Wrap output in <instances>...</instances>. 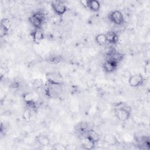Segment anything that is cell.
<instances>
[{
	"mask_svg": "<svg viewBox=\"0 0 150 150\" xmlns=\"http://www.w3.org/2000/svg\"><path fill=\"white\" fill-rule=\"evenodd\" d=\"M114 111L117 119L122 122L128 120L131 115V108L124 102L116 103L114 105Z\"/></svg>",
	"mask_w": 150,
	"mask_h": 150,
	"instance_id": "6da1fadb",
	"label": "cell"
},
{
	"mask_svg": "<svg viewBox=\"0 0 150 150\" xmlns=\"http://www.w3.org/2000/svg\"><path fill=\"white\" fill-rule=\"evenodd\" d=\"M28 21L34 29H40L47 21V14L43 10H38L29 17Z\"/></svg>",
	"mask_w": 150,
	"mask_h": 150,
	"instance_id": "7a4b0ae2",
	"label": "cell"
},
{
	"mask_svg": "<svg viewBox=\"0 0 150 150\" xmlns=\"http://www.w3.org/2000/svg\"><path fill=\"white\" fill-rule=\"evenodd\" d=\"M124 58V54L114 48H111L106 52V60L111 61L118 65L123 60Z\"/></svg>",
	"mask_w": 150,
	"mask_h": 150,
	"instance_id": "3957f363",
	"label": "cell"
},
{
	"mask_svg": "<svg viewBox=\"0 0 150 150\" xmlns=\"http://www.w3.org/2000/svg\"><path fill=\"white\" fill-rule=\"evenodd\" d=\"M108 19L114 25L117 26L122 25L125 21L124 15L119 10H113L108 15Z\"/></svg>",
	"mask_w": 150,
	"mask_h": 150,
	"instance_id": "277c9868",
	"label": "cell"
},
{
	"mask_svg": "<svg viewBox=\"0 0 150 150\" xmlns=\"http://www.w3.org/2000/svg\"><path fill=\"white\" fill-rule=\"evenodd\" d=\"M46 77L49 84L62 86L63 83V77L58 72H49L46 74Z\"/></svg>",
	"mask_w": 150,
	"mask_h": 150,
	"instance_id": "5b68a950",
	"label": "cell"
},
{
	"mask_svg": "<svg viewBox=\"0 0 150 150\" xmlns=\"http://www.w3.org/2000/svg\"><path fill=\"white\" fill-rule=\"evenodd\" d=\"M62 86L51 85L47 84V86L45 89L46 96L50 98H57L62 93Z\"/></svg>",
	"mask_w": 150,
	"mask_h": 150,
	"instance_id": "8992f818",
	"label": "cell"
},
{
	"mask_svg": "<svg viewBox=\"0 0 150 150\" xmlns=\"http://www.w3.org/2000/svg\"><path fill=\"white\" fill-rule=\"evenodd\" d=\"M51 7L54 13L58 16L63 15L67 10V6L62 1H52Z\"/></svg>",
	"mask_w": 150,
	"mask_h": 150,
	"instance_id": "52a82bcc",
	"label": "cell"
},
{
	"mask_svg": "<svg viewBox=\"0 0 150 150\" xmlns=\"http://www.w3.org/2000/svg\"><path fill=\"white\" fill-rule=\"evenodd\" d=\"M145 78L141 74H135L128 79V84L132 87H139L142 86L145 82Z\"/></svg>",
	"mask_w": 150,
	"mask_h": 150,
	"instance_id": "ba28073f",
	"label": "cell"
},
{
	"mask_svg": "<svg viewBox=\"0 0 150 150\" xmlns=\"http://www.w3.org/2000/svg\"><path fill=\"white\" fill-rule=\"evenodd\" d=\"M80 2L84 8L93 12H98L101 8L100 2L97 0H84L80 1Z\"/></svg>",
	"mask_w": 150,
	"mask_h": 150,
	"instance_id": "9c48e42d",
	"label": "cell"
},
{
	"mask_svg": "<svg viewBox=\"0 0 150 150\" xmlns=\"http://www.w3.org/2000/svg\"><path fill=\"white\" fill-rule=\"evenodd\" d=\"M93 129L90 124L87 122H81L79 123L75 127L76 132L82 137L85 136L88 132Z\"/></svg>",
	"mask_w": 150,
	"mask_h": 150,
	"instance_id": "30bf717a",
	"label": "cell"
},
{
	"mask_svg": "<svg viewBox=\"0 0 150 150\" xmlns=\"http://www.w3.org/2000/svg\"><path fill=\"white\" fill-rule=\"evenodd\" d=\"M11 23L8 18H2L0 23V35L2 38L6 36L10 30Z\"/></svg>",
	"mask_w": 150,
	"mask_h": 150,
	"instance_id": "8fae6325",
	"label": "cell"
},
{
	"mask_svg": "<svg viewBox=\"0 0 150 150\" xmlns=\"http://www.w3.org/2000/svg\"><path fill=\"white\" fill-rule=\"evenodd\" d=\"M118 66V64L114 63L111 61L105 60L102 64V67L104 71H105V73H112L117 69Z\"/></svg>",
	"mask_w": 150,
	"mask_h": 150,
	"instance_id": "7c38bea8",
	"label": "cell"
},
{
	"mask_svg": "<svg viewBox=\"0 0 150 150\" xmlns=\"http://www.w3.org/2000/svg\"><path fill=\"white\" fill-rule=\"evenodd\" d=\"M105 34L107 39V43L111 45H114L117 44V43L119 41V36L116 32L113 30H110L107 32Z\"/></svg>",
	"mask_w": 150,
	"mask_h": 150,
	"instance_id": "4fadbf2b",
	"label": "cell"
},
{
	"mask_svg": "<svg viewBox=\"0 0 150 150\" xmlns=\"http://www.w3.org/2000/svg\"><path fill=\"white\" fill-rule=\"evenodd\" d=\"M31 36L33 43L35 44H39L44 39V33L42 29H34L31 33Z\"/></svg>",
	"mask_w": 150,
	"mask_h": 150,
	"instance_id": "5bb4252c",
	"label": "cell"
},
{
	"mask_svg": "<svg viewBox=\"0 0 150 150\" xmlns=\"http://www.w3.org/2000/svg\"><path fill=\"white\" fill-rule=\"evenodd\" d=\"M81 146L86 149H93L96 144L86 135L81 137Z\"/></svg>",
	"mask_w": 150,
	"mask_h": 150,
	"instance_id": "9a60e30c",
	"label": "cell"
},
{
	"mask_svg": "<svg viewBox=\"0 0 150 150\" xmlns=\"http://www.w3.org/2000/svg\"><path fill=\"white\" fill-rule=\"evenodd\" d=\"M36 142L41 146H46L50 145V140L49 138L44 134H40L36 137Z\"/></svg>",
	"mask_w": 150,
	"mask_h": 150,
	"instance_id": "2e32d148",
	"label": "cell"
},
{
	"mask_svg": "<svg viewBox=\"0 0 150 150\" xmlns=\"http://www.w3.org/2000/svg\"><path fill=\"white\" fill-rule=\"evenodd\" d=\"M104 142L110 145H115L118 144V140L117 137L111 134H107L104 137Z\"/></svg>",
	"mask_w": 150,
	"mask_h": 150,
	"instance_id": "e0dca14e",
	"label": "cell"
},
{
	"mask_svg": "<svg viewBox=\"0 0 150 150\" xmlns=\"http://www.w3.org/2000/svg\"><path fill=\"white\" fill-rule=\"evenodd\" d=\"M95 42L97 44L100 46L104 45L107 43V39L105 33L97 34L94 38Z\"/></svg>",
	"mask_w": 150,
	"mask_h": 150,
	"instance_id": "ac0fdd59",
	"label": "cell"
},
{
	"mask_svg": "<svg viewBox=\"0 0 150 150\" xmlns=\"http://www.w3.org/2000/svg\"><path fill=\"white\" fill-rule=\"evenodd\" d=\"M86 135L90 139H91L93 142H94L96 144H97L99 141L100 138L99 134L93 129L90 130Z\"/></svg>",
	"mask_w": 150,
	"mask_h": 150,
	"instance_id": "d6986e66",
	"label": "cell"
},
{
	"mask_svg": "<svg viewBox=\"0 0 150 150\" xmlns=\"http://www.w3.org/2000/svg\"><path fill=\"white\" fill-rule=\"evenodd\" d=\"M32 115V112L29 109L25 107L22 115L23 120L26 121H29L31 119Z\"/></svg>",
	"mask_w": 150,
	"mask_h": 150,
	"instance_id": "ffe728a7",
	"label": "cell"
},
{
	"mask_svg": "<svg viewBox=\"0 0 150 150\" xmlns=\"http://www.w3.org/2000/svg\"><path fill=\"white\" fill-rule=\"evenodd\" d=\"M43 85V81L40 79H34L32 81V86L35 88H40Z\"/></svg>",
	"mask_w": 150,
	"mask_h": 150,
	"instance_id": "44dd1931",
	"label": "cell"
},
{
	"mask_svg": "<svg viewBox=\"0 0 150 150\" xmlns=\"http://www.w3.org/2000/svg\"><path fill=\"white\" fill-rule=\"evenodd\" d=\"M52 149L54 150H64L66 149V147L60 143H56L53 145Z\"/></svg>",
	"mask_w": 150,
	"mask_h": 150,
	"instance_id": "7402d4cb",
	"label": "cell"
},
{
	"mask_svg": "<svg viewBox=\"0 0 150 150\" xmlns=\"http://www.w3.org/2000/svg\"><path fill=\"white\" fill-rule=\"evenodd\" d=\"M50 61H51V62L52 63H57L58 62H61L62 60V59H61V57L60 56H52L50 59H49Z\"/></svg>",
	"mask_w": 150,
	"mask_h": 150,
	"instance_id": "603a6c76",
	"label": "cell"
},
{
	"mask_svg": "<svg viewBox=\"0 0 150 150\" xmlns=\"http://www.w3.org/2000/svg\"><path fill=\"white\" fill-rule=\"evenodd\" d=\"M149 62L147 63V64H145V73L147 74H149Z\"/></svg>",
	"mask_w": 150,
	"mask_h": 150,
	"instance_id": "cb8c5ba5",
	"label": "cell"
}]
</instances>
